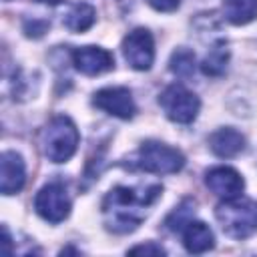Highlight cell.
<instances>
[{
  "label": "cell",
  "mask_w": 257,
  "mask_h": 257,
  "mask_svg": "<svg viewBox=\"0 0 257 257\" xmlns=\"http://www.w3.org/2000/svg\"><path fill=\"white\" fill-rule=\"evenodd\" d=\"M209 149L221 159H231L245 151V137L231 126H223L209 137Z\"/></svg>",
  "instance_id": "obj_12"
},
{
  "label": "cell",
  "mask_w": 257,
  "mask_h": 257,
  "mask_svg": "<svg viewBox=\"0 0 257 257\" xmlns=\"http://www.w3.org/2000/svg\"><path fill=\"white\" fill-rule=\"evenodd\" d=\"M78 128L68 116H54L40 135L42 153L52 163H66L78 147Z\"/></svg>",
  "instance_id": "obj_3"
},
{
  "label": "cell",
  "mask_w": 257,
  "mask_h": 257,
  "mask_svg": "<svg viewBox=\"0 0 257 257\" xmlns=\"http://www.w3.org/2000/svg\"><path fill=\"white\" fill-rule=\"evenodd\" d=\"M215 217L231 239H247L257 231V201L245 197L223 199L215 207Z\"/></svg>",
  "instance_id": "obj_2"
},
{
  "label": "cell",
  "mask_w": 257,
  "mask_h": 257,
  "mask_svg": "<svg viewBox=\"0 0 257 257\" xmlns=\"http://www.w3.org/2000/svg\"><path fill=\"white\" fill-rule=\"evenodd\" d=\"M227 62H229V48L225 40H217L211 50L207 52V56L201 62V70L207 76H221L227 70Z\"/></svg>",
  "instance_id": "obj_16"
},
{
  "label": "cell",
  "mask_w": 257,
  "mask_h": 257,
  "mask_svg": "<svg viewBox=\"0 0 257 257\" xmlns=\"http://www.w3.org/2000/svg\"><path fill=\"white\" fill-rule=\"evenodd\" d=\"M157 12H173L179 8L181 0H147Z\"/></svg>",
  "instance_id": "obj_21"
},
{
  "label": "cell",
  "mask_w": 257,
  "mask_h": 257,
  "mask_svg": "<svg viewBox=\"0 0 257 257\" xmlns=\"http://www.w3.org/2000/svg\"><path fill=\"white\" fill-rule=\"evenodd\" d=\"M133 165L155 175H173L185 167V157L179 149L159 141H147L139 147Z\"/></svg>",
  "instance_id": "obj_4"
},
{
  "label": "cell",
  "mask_w": 257,
  "mask_h": 257,
  "mask_svg": "<svg viewBox=\"0 0 257 257\" xmlns=\"http://www.w3.org/2000/svg\"><path fill=\"white\" fill-rule=\"evenodd\" d=\"M46 28H48V22L46 20H32V22H24V32L28 34V36H34V38H38V36H42L44 32H46Z\"/></svg>",
  "instance_id": "obj_20"
},
{
  "label": "cell",
  "mask_w": 257,
  "mask_h": 257,
  "mask_svg": "<svg viewBox=\"0 0 257 257\" xmlns=\"http://www.w3.org/2000/svg\"><path fill=\"white\" fill-rule=\"evenodd\" d=\"M195 66H197L195 52L189 50V48H177V50L171 54V58H169V70H171L173 74H177L179 78H189V76H193Z\"/></svg>",
  "instance_id": "obj_17"
},
{
  "label": "cell",
  "mask_w": 257,
  "mask_h": 257,
  "mask_svg": "<svg viewBox=\"0 0 257 257\" xmlns=\"http://www.w3.org/2000/svg\"><path fill=\"white\" fill-rule=\"evenodd\" d=\"M128 253H131V255H165L167 251H165L161 245H157V243L149 241V243H143V245H135V247H131V249H128Z\"/></svg>",
  "instance_id": "obj_19"
},
{
  "label": "cell",
  "mask_w": 257,
  "mask_h": 257,
  "mask_svg": "<svg viewBox=\"0 0 257 257\" xmlns=\"http://www.w3.org/2000/svg\"><path fill=\"white\" fill-rule=\"evenodd\" d=\"M223 14L235 26L249 24L257 18V0H223Z\"/></svg>",
  "instance_id": "obj_15"
},
{
  "label": "cell",
  "mask_w": 257,
  "mask_h": 257,
  "mask_svg": "<svg viewBox=\"0 0 257 257\" xmlns=\"http://www.w3.org/2000/svg\"><path fill=\"white\" fill-rule=\"evenodd\" d=\"M159 104L165 110L167 118H171L173 122H179V124L193 122L201 108L199 96L195 92H191L189 88H185L183 84H169L161 92Z\"/></svg>",
  "instance_id": "obj_5"
},
{
  "label": "cell",
  "mask_w": 257,
  "mask_h": 257,
  "mask_svg": "<svg viewBox=\"0 0 257 257\" xmlns=\"http://www.w3.org/2000/svg\"><path fill=\"white\" fill-rule=\"evenodd\" d=\"M34 211L48 223H62L70 213V197L62 183L44 185L34 197Z\"/></svg>",
  "instance_id": "obj_6"
},
{
  "label": "cell",
  "mask_w": 257,
  "mask_h": 257,
  "mask_svg": "<svg viewBox=\"0 0 257 257\" xmlns=\"http://www.w3.org/2000/svg\"><path fill=\"white\" fill-rule=\"evenodd\" d=\"M183 245L189 253H205L215 247V235L203 221H189L183 229Z\"/></svg>",
  "instance_id": "obj_13"
},
{
  "label": "cell",
  "mask_w": 257,
  "mask_h": 257,
  "mask_svg": "<svg viewBox=\"0 0 257 257\" xmlns=\"http://www.w3.org/2000/svg\"><path fill=\"white\" fill-rule=\"evenodd\" d=\"M38 2H46V4H58L60 0H38Z\"/></svg>",
  "instance_id": "obj_22"
},
{
  "label": "cell",
  "mask_w": 257,
  "mask_h": 257,
  "mask_svg": "<svg viewBox=\"0 0 257 257\" xmlns=\"http://www.w3.org/2000/svg\"><path fill=\"white\" fill-rule=\"evenodd\" d=\"M72 64L86 76H96L106 70H112L114 56L100 46H80L72 50Z\"/></svg>",
  "instance_id": "obj_9"
},
{
  "label": "cell",
  "mask_w": 257,
  "mask_h": 257,
  "mask_svg": "<svg viewBox=\"0 0 257 257\" xmlns=\"http://www.w3.org/2000/svg\"><path fill=\"white\" fill-rule=\"evenodd\" d=\"M92 104L112 116L118 118H133L137 112V104L133 100V92L124 86H106L94 92L92 96Z\"/></svg>",
  "instance_id": "obj_8"
},
{
  "label": "cell",
  "mask_w": 257,
  "mask_h": 257,
  "mask_svg": "<svg viewBox=\"0 0 257 257\" xmlns=\"http://www.w3.org/2000/svg\"><path fill=\"white\" fill-rule=\"evenodd\" d=\"M195 215V201L193 199H185L179 207H175V211L165 219V227L169 229V231H183L185 229V225L189 223V221H193L191 217Z\"/></svg>",
  "instance_id": "obj_18"
},
{
  "label": "cell",
  "mask_w": 257,
  "mask_h": 257,
  "mask_svg": "<svg viewBox=\"0 0 257 257\" xmlns=\"http://www.w3.org/2000/svg\"><path fill=\"white\" fill-rule=\"evenodd\" d=\"M161 185H147V187H114L106 193L102 201V219L104 227L110 233L124 235L133 233L147 217L155 201L161 197Z\"/></svg>",
  "instance_id": "obj_1"
},
{
  "label": "cell",
  "mask_w": 257,
  "mask_h": 257,
  "mask_svg": "<svg viewBox=\"0 0 257 257\" xmlns=\"http://www.w3.org/2000/svg\"><path fill=\"white\" fill-rule=\"evenodd\" d=\"M122 56L135 70H149L155 62V40L147 28H135L122 40Z\"/></svg>",
  "instance_id": "obj_7"
},
{
  "label": "cell",
  "mask_w": 257,
  "mask_h": 257,
  "mask_svg": "<svg viewBox=\"0 0 257 257\" xmlns=\"http://www.w3.org/2000/svg\"><path fill=\"white\" fill-rule=\"evenodd\" d=\"M26 183V165L16 151H4L0 157V191L2 195L18 193Z\"/></svg>",
  "instance_id": "obj_11"
},
{
  "label": "cell",
  "mask_w": 257,
  "mask_h": 257,
  "mask_svg": "<svg viewBox=\"0 0 257 257\" xmlns=\"http://www.w3.org/2000/svg\"><path fill=\"white\" fill-rule=\"evenodd\" d=\"M205 185L217 197H221V199H233V197H239L241 195V191L245 187V181L231 167H213V169H209L205 173Z\"/></svg>",
  "instance_id": "obj_10"
},
{
  "label": "cell",
  "mask_w": 257,
  "mask_h": 257,
  "mask_svg": "<svg viewBox=\"0 0 257 257\" xmlns=\"http://www.w3.org/2000/svg\"><path fill=\"white\" fill-rule=\"evenodd\" d=\"M94 20H96V10H94L90 4H86V2H76V4H72V6L66 10L64 18H62L64 26H66L70 32H84V30H88V28L94 24Z\"/></svg>",
  "instance_id": "obj_14"
}]
</instances>
